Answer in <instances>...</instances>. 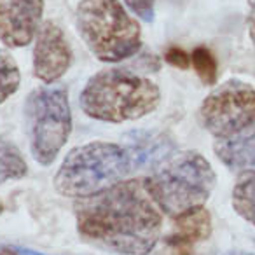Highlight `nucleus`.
<instances>
[{"mask_svg":"<svg viewBox=\"0 0 255 255\" xmlns=\"http://www.w3.org/2000/svg\"><path fill=\"white\" fill-rule=\"evenodd\" d=\"M75 227L84 243L119 255H147L163 229V215L149 178H128L74 205Z\"/></svg>","mask_w":255,"mask_h":255,"instance_id":"obj_1","label":"nucleus"},{"mask_svg":"<svg viewBox=\"0 0 255 255\" xmlns=\"http://www.w3.org/2000/svg\"><path fill=\"white\" fill-rule=\"evenodd\" d=\"M159 102L161 91L156 82L124 68H107L95 74L79 96L86 116L116 124L149 116Z\"/></svg>","mask_w":255,"mask_h":255,"instance_id":"obj_2","label":"nucleus"},{"mask_svg":"<svg viewBox=\"0 0 255 255\" xmlns=\"http://www.w3.org/2000/svg\"><path fill=\"white\" fill-rule=\"evenodd\" d=\"M136 168L129 149L119 143L89 142L65 156L54 175V189L65 198H88L123 182Z\"/></svg>","mask_w":255,"mask_h":255,"instance_id":"obj_3","label":"nucleus"},{"mask_svg":"<svg viewBox=\"0 0 255 255\" xmlns=\"http://www.w3.org/2000/svg\"><path fill=\"white\" fill-rule=\"evenodd\" d=\"M147 178L154 201L171 219L201 208L217 182L212 164L196 150H184L168 157Z\"/></svg>","mask_w":255,"mask_h":255,"instance_id":"obj_4","label":"nucleus"},{"mask_svg":"<svg viewBox=\"0 0 255 255\" xmlns=\"http://www.w3.org/2000/svg\"><path fill=\"white\" fill-rule=\"evenodd\" d=\"M77 32L100 61L119 63L138 53L140 25L119 0H81L75 12Z\"/></svg>","mask_w":255,"mask_h":255,"instance_id":"obj_5","label":"nucleus"},{"mask_svg":"<svg viewBox=\"0 0 255 255\" xmlns=\"http://www.w3.org/2000/svg\"><path fill=\"white\" fill-rule=\"evenodd\" d=\"M26 135L33 159L42 166L54 163L72 133V110L65 86L37 88L25 103Z\"/></svg>","mask_w":255,"mask_h":255,"instance_id":"obj_6","label":"nucleus"},{"mask_svg":"<svg viewBox=\"0 0 255 255\" xmlns=\"http://www.w3.org/2000/svg\"><path fill=\"white\" fill-rule=\"evenodd\" d=\"M255 119V89L241 81H227L205 98L199 109L203 128L215 138H227Z\"/></svg>","mask_w":255,"mask_h":255,"instance_id":"obj_7","label":"nucleus"},{"mask_svg":"<svg viewBox=\"0 0 255 255\" xmlns=\"http://www.w3.org/2000/svg\"><path fill=\"white\" fill-rule=\"evenodd\" d=\"M72 49L63 30L53 21L40 25L33 47V75L46 84L61 79L70 68Z\"/></svg>","mask_w":255,"mask_h":255,"instance_id":"obj_8","label":"nucleus"},{"mask_svg":"<svg viewBox=\"0 0 255 255\" xmlns=\"http://www.w3.org/2000/svg\"><path fill=\"white\" fill-rule=\"evenodd\" d=\"M44 0H0V40L7 47H25L40 28Z\"/></svg>","mask_w":255,"mask_h":255,"instance_id":"obj_9","label":"nucleus"},{"mask_svg":"<svg viewBox=\"0 0 255 255\" xmlns=\"http://www.w3.org/2000/svg\"><path fill=\"white\" fill-rule=\"evenodd\" d=\"M212 234V217L206 208H196L175 217L171 231L163 240L161 255H192L198 243Z\"/></svg>","mask_w":255,"mask_h":255,"instance_id":"obj_10","label":"nucleus"},{"mask_svg":"<svg viewBox=\"0 0 255 255\" xmlns=\"http://www.w3.org/2000/svg\"><path fill=\"white\" fill-rule=\"evenodd\" d=\"M217 157L233 171H254L255 170V119L241 131L217 138L213 145Z\"/></svg>","mask_w":255,"mask_h":255,"instance_id":"obj_11","label":"nucleus"},{"mask_svg":"<svg viewBox=\"0 0 255 255\" xmlns=\"http://www.w3.org/2000/svg\"><path fill=\"white\" fill-rule=\"evenodd\" d=\"M26 173H28V164L21 150L7 138L0 136V185L19 180L26 177Z\"/></svg>","mask_w":255,"mask_h":255,"instance_id":"obj_12","label":"nucleus"},{"mask_svg":"<svg viewBox=\"0 0 255 255\" xmlns=\"http://www.w3.org/2000/svg\"><path fill=\"white\" fill-rule=\"evenodd\" d=\"M233 208L255 226V170L245 171L233 189Z\"/></svg>","mask_w":255,"mask_h":255,"instance_id":"obj_13","label":"nucleus"},{"mask_svg":"<svg viewBox=\"0 0 255 255\" xmlns=\"http://www.w3.org/2000/svg\"><path fill=\"white\" fill-rule=\"evenodd\" d=\"M21 75L14 58L0 49V103H4L19 88Z\"/></svg>","mask_w":255,"mask_h":255,"instance_id":"obj_14","label":"nucleus"},{"mask_svg":"<svg viewBox=\"0 0 255 255\" xmlns=\"http://www.w3.org/2000/svg\"><path fill=\"white\" fill-rule=\"evenodd\" d=\"M191 63L194 67L196 74L199 75L203 82L206 86L215 84L217 81V60L212 54V51L206 49V47H196L192 51Z\"/></svg>","mask_w":255,"mask_h":255,"instance_id":"obj_15","label":"nucleus"},{"mask_svg":"<svg viewBox=\"0 0 255 255\" xmlns=\"http://www.w3.org/2000/svg\"><path fill=\"white\" fill-rule=\"evenodd\" d=\"M129 11L147 23L154 21V0H124Z\"/></svg>","mask_w":255,"mask_h":255,"instance_id":"obj_16","label":"nucleus"},{"mask_svg":"<svg viewBox=\"0 0 255 255\" xmlns=\"http://www.w3.org/2000/svg\"><path fill=\"white\" fill-rule=\"evenodd\" d=\"M164 60L177 68H189V65H191V56L180 47H170L164 54Z\"/></svg>","mask_w":255,"mask_h":255,"instance_id":"obj_17","label":"nucleus"},{"mask_svg":"<svg viewBox=\"0 0 255 255\" xmlns=\"http://www.w3.org/2000/svg\"><path fill=\"white\" fill-rule=\"evenodd\" d=\"M250 37H252V42H254V46H255V14L252 16V19H250Z\"/></svg>","mask_w":255,"mask_h":255,"instance_id":"obj_18","label":"nucleus"},{"mask_svg":"<svg viewBox=\"0 0 255 255\" xmlns=\"http://www.w3.org/2000/svg\"><path fill=\"white\" fill-rule=\"evenodd\" d=\"M0 255H19L18 250H12V248H4V250H0Z\"/></svg>","mask_w":255,"mask_h":255,"instance_id":"obj_19","label":"nucleus"},{"mask_svg":"<svg viewBox=\"0 0 255 255\" xmlns=\"http://www.w3.org/2000/svg\"><path fill=\"white\" fill-rule=\"evenodd\" d=\"M222 255H255V254H250V252H240V250H233V252H226Z\"/></svg>","mask_w":255,"mask_h":255,"instance_id":"obj_20","label":"nucleus"},{"mask_svg":"<svg viewBox=\"0 0 255 255\" xmlns=\"http://www.w3.org/2000/svg\"><path fill=\"white\" fill-rule=\"evenodd\" d=\"M2 212H4V205L0 203V215H2Z\"/></svg>","mask_w":255,"mask_h":255,"instance_id":"obj_21","label":"nucleus"}]
</instances>
